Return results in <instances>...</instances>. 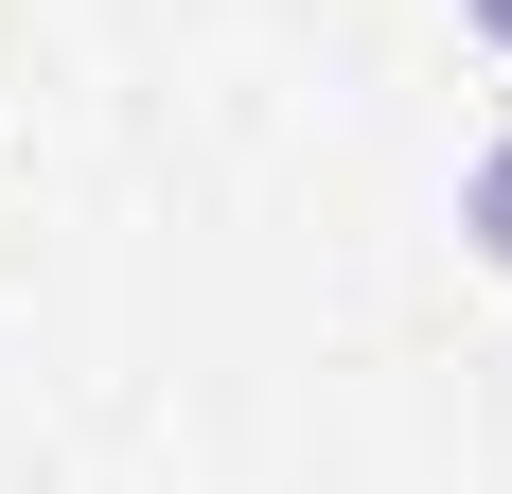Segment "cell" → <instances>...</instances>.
Masks as SVG:
<instances>
[{
    "label": "cell",
    "mask_w": 512,
    "mask_h": 494,
    "mask_svg": "<svg viewBox=\"0 0 512 494\" xmlns=\"http://www.w3.org/2000/svg\"><path fill=\"white\" fill-rule=\"evenodd\" d=\"M460 247L495 265V283H512V124H495V142L460 159Z\"/></svg>",
    "instance_id": "cell-1"
},
{
    "label": "cell",
    "mask_w": 512,
    "mask_h": 494,
    "mask_svg": "<svg viewBox=\"0 0 512 494\" xmlns=\"http://www.w3.org/2000/svg\"><path fill=\"white\" fill-rule=\"evenodd\" d=\"M460 36H477V53H512V0H460Z\"/></svg>",
    "instance_id": "cell-2"
}]
</instances>
